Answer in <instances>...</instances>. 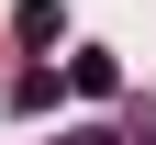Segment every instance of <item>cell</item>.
<instances>
[{"label": "cell", "mask_w": 156, "mask_h": 145, "mask_svg": "<svg viewBox=\"0 0 156 145\" xmlns=\"http://www.w3.org/2000/svg\"><path fill=\"white\" fill-rule=\"evenodd\" d=\"M67 89H78V100H112L123 67H112V56H67Z\"/></svg>", "instance_id": "6da1fadb"}, {"label": "cell", "mask_w": 156, "mask_h": 145, "mask_svg": "<svg viewBox=\"0 0 156 145\" xmlns=\"http://www.w3.org/2000/svg\"><path fill=\"white\" fill-rule=\"evenodd\" d=\"M11 34H23V45H56V34H67V11H56V0H23V11H11Z\"/></svg>", "instance_id": "7a4b0ae2"}, {"label": "cell", "mask_w": 156, "mask_h": 145, "mask_svg": "<svg viewBox=\"0 0 156 145\" xmlns=\"http://www.w3.org/2000/svg\"><path fill=\"white\" fill-rule=\"evenodd\" d=\"M56 145H123V134H112V123H67Z\"/></svg>", "instance_id": "3957f363"}]
</instances>
